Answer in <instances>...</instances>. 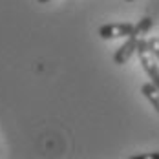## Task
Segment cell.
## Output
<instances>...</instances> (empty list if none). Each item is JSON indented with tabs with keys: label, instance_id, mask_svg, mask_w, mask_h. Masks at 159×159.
Here are the masks:
<instances>
[{
	"label": "cell",
	"instance_id": "5",
	"mask_svg": "<svg viewBox=\"0 0 159 159\" xmlns=\"http://www.w3.org/2000/svg\"><path fill=\"white\" fill-rule=\"evenodd\" d=\"M152 26H154V20H152L150 16H143V18L134 26V31L132 33H134L135 37H139V39H144V35L152 30Z\"/></svg>",
	"mask_w": 159,
	"mask_h": 159
},
{
	"label": "cell",
	"instance_id": "8",
	"mask_svg": "<svg viewBox=\"0 0 159 159\" xmlns=\"http://www.w3.org/2000/svg\"><path fill=\"white\" fill-rule=\"evenodd\" d=\"M39 4H46V2H49V0H37Z\"/></svg>",
	"mask_w": 159,
	"mask_h": 159
},
{
	"label": "cell",
	"instance_id": "9",
	"mask_svg": "<svg viewBox=\"0 0 159 159\" xmlns=\"http://www.w3.org/2000/svg\"><path fill=\"white\" fill-rule=\"evenodd\" d=\"M126 2H134V0H126Z\"/></svg>",
	"mask_w": 159,
	"mask_h": 159
},
{
	"label": "cell",
	"instance_id": "3",
	"mask_svg": "<svg viewBox=\"0 0 159 159\" xmlns=\"http://www.w3.org/2000/svg\"><path fill=\"white\" fill-rule=\"evenodd\" d=\"M137 44H139V37H135L134 33H132V35H128L126 40H125V44L117 49L115 53H113V62L117 64V66L126 64L128 61L132 59V55H134V53H137Z\"/></svg>",
	"mask_w": 159,
	"mask_h": 159
},
{
	"label": "cell",
	"instance_id": "2",
	"mask_svg": "<svg viewBox=\"0 0 159 159\" xmlns=\"http://www.w3.org/2000/svg\"><path fill=\"white\" fill-rule=\"evenodd\" d=\"M135 24L130 22H111V24H104L99 28V37L104 40H113V39H125L128 35H132Z\"/></svg>",
	"mask_w": 159,
	"mask_h": 159
},
{
	"label": "cell",
	"instance_id": "6",
	"mask_svg": "<svg viewBox=\"0 0 159 159\" xmlns=\"http://www.w3.org/2000/svg\"><path fill=\"white\" fill-rule=\"evenodd\" d=\"M148 48H150V51L156 55V59H157V62H159V37L148 39Z\"/></svg>",
	"mask_w": 159,
	"mask_h": 159
},
{
	"label": "cell",
	"instance_id": "7",
	"mask_svg": "<svg viewBox=\"0 0 159 159\" xmlns=\"http://www.w3.org/2000/svg\"><path fill=\"white\" fill-rule=\"evenodd\" d=\"M134 159H159V152H150V154H139Z\"/></svg>",
	"mask_w": 159,
	"mask_h": 159
},
{
	"label": "cell",
	"instance_id": "1",
	"mask_svg": "<svg viewBox=\"0 0 159 159\" xmlns=\"http://www.w3.org/2000/svg\"><path fill=\"white\" fill-rule=\"evenodd\" d=\"M137 55H139V62L143 66V70L146 71V75L152 79V82L159 88V64L156 55L150 51L148 48V40L139 39V44H137Z\"/></svg>",
	"mask_w": 159,
	"mask_h": 159
},
{
	"label": "cell",
	"instance_id": "4",
	"mask_svg": "<svg viewBox=\"0 0 159 159\" xmlns=\"http://www.w3.org/2000/svg\"><path fill=\"white\" fill-rule=\"evenodd\" d=\"M141 93H143L146 99H148V102L154 106V110L159 113V88L154 84V82H144L143 86H141Z\"/></svg>",
	"mask_w": 159,
	"mask_h": 159
}]
</instances>
